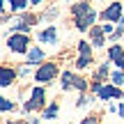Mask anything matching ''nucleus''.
<instances>
[{
	"label": "nucleus",
	"mask_w": 124,
	"mask_h": 124,
	"mask_svg": "<svg viewBox=\"0 0 124 124\" xmlns=\"http://www.w3.org/2000/svg\"><path fill=\"white\" fill-rule=\"evenodd\" d=\"M28 60H30V64H37V62L44 60V51L41 48H30V55H28Z\"/></svg>",
	"instance_id": "9d476101"
},
{
	"label": "nucleus",
	"mask_w": 124,
	"mask_h": 124,
	"mask_svg": "<svg viewBox=\"0 0 124 124\" xmlns=\"http://www.w3.org/2000/svg\"><path fill=\"white\" fill-rule=\"evenodd\" d=\"M28 44H30L28 35H12V37H9V41H7V46L14 51V53H23Z\"/></svg>",
	"instance_id": "f03ea898"
},
{
	"label": "nucleus",
	"mask_w": 124,
	"mask_h": 124,
	"mask_svg": "<svg viewBox=\"0 0 124 124\" xmlns=\"http://www.w3.org/2000/svg\"><path fill=\"white\" fill-rule=\"evenodd\" d=\"M78 51H80V55H87V58H90V53H92V51H90V46L85 44V41H80V44H78Z\"/></svg>",
	"instance_id": "4468645a"
},
{
	"label": "nucleus",
	"mask_w": 124,
	"mask_h": 124,
	"mask_svg": "<svg viewBox=\"0 0 124 124\" xmlns=\"http://www.w3.org/2000/svg\"><path fill=\"white\" fill-rule=\"evenodd\" d=\"M62 83H64V90H69V87L85 90V80H83V78H78V76H74V74H69V71L62 76Z\"/></svg>",
	"instance_id": "7ed1b4c3"
},
{
	"label": "nucleus",
	"mask_w": 124,
	"mask_h": 124,
	"mask_svg": "<svg viewBox=\"0 0 124 124\" xmlns=\"http://www.w3.org/2000/svg\"><path fill=\"white\" fill-rule=\"evenodd\" d=\"M39 37H41V41H51V44H53V41H55V28H48V30H44Z\"/></svg>",
	"instance_id": "f8f14e48"
},
{
	"label": "nucleus",
	"mask_w": 124,
	"mask_h": 124,
	"mask_svg": "<svg viewBox=\"0 0 124 124\" xmlns=\"http://www.w3.org/2000/svg\"><path fill=\"white\" fill-rule=\"evenodd\" d=\"M30 2H39V0H30Z\"/></svg>",
	"instance_id": "aec40b11"
},
{
	"label": "nucleus",
	"mask_w": 124,
	"mask_h": 124,
	"mask_svg": "<svg viewBox=\"0 0 124 124\" xmlns=\"http://www.w3.org/2000/svg\"><path fill=\"white\" fill-rule=\"evenodd\" d=\"M120 115H122V117H124V106H122V108H120Z\"/></svg>",
	"instance_id": "6ab92c4d"
},
{
	"label": "nucleus",
	"mask_w": 124,
	"mask_h": 124,
	"mask_svg": "<svg viewBox=\"0 0 124 124\" xmlns=\"http://www.w3.org/2000/svg\"><path fill=\"white\" fill-rule=\"evenodd\" d=\"M41 103H44V90L37 87L35 92H32V99L25 103V110H35V108H39Z\"/></svg>",
	"instance_id": "39448f33"
},
{
	"label": "nucleus",
	"mask_w": 124,
	"mask_h": 124,
	"mask_svg": "<svg viewBox=\"0 0 124 124\" xmlns=\"http://www.w3.org/2000/svg\"><path fill=\"white\" fill-rule=\"evenodd\" d=\"M30 23H32V16H23V18H18V21H14L12 25H14V30H28Z\"/></svg>",
	"instance_id": "9b49d317"
},
{
	"label": "nucleus",
	"mask_w": 124,
	"mask_h": 124,
	"mask_svg": "<svg viewBox=\"0 0 124 124\" xmlns=\"http://www.w3.org/2000/svg\"><path fill=\"white\" fill-rule=\"evenodd\" d=\"M87 64H90V58H87V55H80V60L76 62V67H78V69H85Z\"/></svg>",
	"instance_id": "2eb2a0df"
},
{
	"label": "nucleus",
	"mask_w": 124,
	"mask_h": 124,
	"mask_svg": "<svg viewBox=\"0 0 124 124\" xmlns=\"http://www.w3.org/2000/svg\"><path fill=\"white\" fill-rule=\"evenodd\" d=\"M99 97H101V99H117V97H122V90L120 87H113V85H106V87L99 90Z\"/></svg>",
	"instance_id": "423d86ee"
},
{
	"label": "nucleus",
	"mask_w": 124,
	"mask_h": 124,
	"mask_svg": "<svg viewBox=\"0 0 124 124\" xmlns=\"http://www.w3.org/2000/svg\"><path fill=\"white\" fill-rule=\"evenodd\" d=\"M9 2H12V9H16V12H21L25 7V0H9Z\"/></svg>",
	"instance_id": "ddd939ff"
},
{
	"label": "nucleus",
	"mask_w": 124,
	"mask_h": 124,
	"mask_svg": "<svg viewBox=\"0 0 124 124\" xmlns=\"http://www.w3.org/2000/svg\"><path fill=\"white\" fill-rule=\"evenodd\" d=\"M12 80H14V71L5 67L2 74H0V85H2V87H9V85H12Z\"/></svg>",
	"instance_id": "6e6552de"
},
{
	"label": "nucleus",
	"mask_w": 124,
	"mask_h": 124,
	"mask_svg": "<svg viewBox=\"0 0 124 124\" xmlns=\"http://www.w3.org/2000/svg\"><path fill=\"white\" fill-rule=\"evenodd\" d=\"M103 28H92V41L94 46H103Z\"/></svg>",
	"instance_id": "1a4fd4ad"
},
{
	"label": "nucleus",
	"mask_w": 124,
	"mask_h": 124,
	"mask_svg": "<svg viewBox=\"0 0 124 124\" xmlns=\"http://www.w3.org/2000/svg\"><path fill=\"white\" fill-rule=\"evenodd\" d=\"M122 16V5H110V7L106 9V12H103V18H106V21H115V18H120Z\"/></svg>",
	"instance_id": "0eeeda50"
},
{
	"label": "nucleus",
	"mask_w": 124,
	"mask_h": 124,
	"mask_svg": "<svg viewBox=\"0 0 124 124\" xmlns=\"http://www.w3.org/2000/svg\"><path fill=\"white\" fill-rule=\"evenodd\" d=\"M55 74H58V67H55V64H41V69L37 71V80H39V83L51 80Z\"/></svg>",
	"instance_id": "20e7f679"
},
{
	"label": "nucleus",
	"mask_w": 124,
	"mask_h": 124,
	"mask_svg": "<svg viewBox=\"0 0 124 124\" xmlns=\"http://www.w3.org/2000/svg\"><path fill=\"white\" fill-rule=\"evenodd\" d=\"M74 16H76V28H78V30H85V28L92 25L97 12H94L90 5H76L74 7Z\"/></svg>",
	"instance_id": "f257e3e1"
},
{
	"label": "nucleus",
	"mask_w": 124,
	"mask_h": 124,
	"mask_svg": "<svg viewBox=\"0 0 124 124\" xmlns=\"http://www.w3.org/2000/svg\"><path fill=\"white\" fill-rule=\"evenodd\" d=\"M113 83H124V76L122 74H113Z\"/></svg>",
	"instance_id": "a211bd4d"
},
{
	"label": "nucleus",
	"mask_w": 124,
	"mask_h": 124,
	"mask_svg": "<svg viewBox=\"0 0 124 124\" xmlns=\"http://www.w3.org/2000/svg\"><path fill=\"white\" fill-rule=\"evenodd\" d=\"M55 113H58V106H55V103H53V106H51L48 110L44 113V117H55Z\"/></svg>",
	"instance_id": "dca6fc26"
},
{
	"label": "nucleus",
	"mask_w": 124,
	"mask_h": 124,
	"mask_svg": "<svg viewBox=\"0 0 124 124\" xmlns=\"http://www.w3.org/2000/svg\"><path fill=\"white\" fill-rule=\"evenodd\" d=\"M0 108H2V110H9V108H14V103L9 101V99H2V103H0Z\"/></svg>",
	"instance_id": "f3484780"
}]
</instances>
